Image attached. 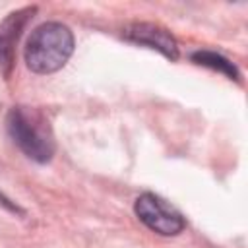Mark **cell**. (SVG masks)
<instances>
[{"label": "cell", "mask_w": 248, "mask_h": 248, "mask_svg": "<svg viewBox=\"0 0 248 248\" xmlns=\"http://www.w3.org/2000/svg\"><path fill=\"white\" fill-rule=\"evenodd\" d=\"M192 60H194L196 64H200V66H205V68H209V70H215V72L227 76L229 79H234V81L240 79L238 68H236L229 58H225V56L219 54V52H213V50H198V52L192 54Z\"/></svg>", "instance_id": "cell-6"}, {"label": "cell", "mask_w": 248, "mask_h": 248, "mask_svg": "<svg viewBox=\"0 0 248 248\" xmlns=\"http://www.w3.org/2000/svg\"><path fill=\"white\" fill-rule=\"evenodd\" d=\"M0 207H4L6 211H10V213H16V215H23V209L16 203V202H12L6 194H2L0 192Z\"/></svg>", "instance_id": "cell-7"}, {"label": "cell", "mask_w": 248, "mask_h": 248, "mask_svg": "<svg viewBox=\"0 0 248 248\" xmlns=\"http://www.w3.org/2000/svg\"><path fill=\"white\" fill-rule=\"evenodd\" d=\"M6 130L12 141L35 163H48L56 151L50 122L37 107H12L6 116Z\"/></svg>", "instance_id": "cell-2"}, {"label": "cell", "mask_w": 248, "mask_h": 248, "mask_svg": "<svg viewBox=\"0 0 248 248\" xmlns=\"http://www.w3.org/2000/svg\"><path fill=\"white\" fill-rule=\"evenodd\" d=\"M124 39H128L130 43L153 48V50L161 52L163 56H167L169 60H176L178 58L176 39L170 35V31H167L161 25L147 23V21L132 23V25H128L124 29Z\"/></svg>", "instance_id": "cell-4"}, {"label": "cell", "mask_w": 248, "mask_h": 248, "mask_svg": "<svg viewBox=\"0 0 248 248\" xmlns=\"http://www.w3.org/2000/svg\"><path fill=\"white\" fill-rule=\"evenodd\" d=\"M74 54V33L60 21H46L35 27L25 43L23 58L35 74H54Z\"/></svg>", "instance_id": "cell-1"}, {"label": "cell", "mask_w": 248, "mask_h": 248, "mask_svg": "<svg viewBox=\"0 0 248 248\" xmlns=\"http://www.w3.org/2000/svg\"><path fill=\"white\" fill-rule=\"evenodd\" d=\"M35 12H37L35 6H27L8 14V17L0 21V70L6 76L14 66V52H16L17 39Z\"/></svg>", "instance_id": "cell-5"}, {"label": "cell", "mask_w": 248, "mask_h": 248, "mask_svg": "<svg viewBox=\"0 0 248 248\" xmlns=\"http://www.w3.org/2000/svg\"><path fill=\"white\" fill-rule=\"evenodd\" d=\"M134 213L147 229L161 236H176L186 227V221L180 211H176L170 203L151 192H145L136 198Z\"/></svg>", "instance_id": "cell-3"}]
</instances>
